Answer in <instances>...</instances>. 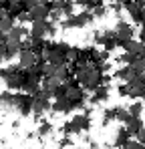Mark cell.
<instances>
[{"label": "cell", "instance_id": "obj_27", "mask_svg": "<svg viewBox=\"0 0 145 149\" xmlns=\"http://www.w3.org/2000/svg\"><path fill=\"white\" fill-rule=\"evenodd\" d=\"M135 56H137V54H131V52H127V50H125V52L121 54L117 61H119V63H123V65H131V63L135 61Z\"/></svg>", "mask_w": 145, "mask_h": 149}, {"label": "cell", "instance_id": "obj_10", "mask_svg": "<svg viewBox=\"0 0 145 149\" xmlns=\"http://www.w3.org/2000/svg\"><path fill=\"white\" fill-rule=\"evenodd\" d=\"M16 111L20 113V115H28V113H32V95H16Z\"/></svg>", "mask_w": 145, "mask_h": 149}, {"label": "cell", "instance_id": "obj_1", "mask_svg": "<svg viewBox=\"0 0 145 149\" xmlns=\"http://www.w3.org/2000/svg\"><path fill=\"white\" fill-rule=\"evenodd\" d=\"M77 79H79V83L85 87V89H89V91H95L101 87V83H103V77H101V71L97 69V67H85V69H77Z\"/></svg>", "mask_w": 145, "mask_h": 149}, {"label": "cell", "instance_id": "obj_29", "mask_svg": "<svg viewBox=\"0 0 145 149\" xmlns=\"http://www.w3.org/2000/svg\"><path fill=\"white\" fill-rule=\"evenodd\" d=\"M125 149H145V145L141 141H137V139H131V141L125 145Z\"/></svg>", "mask_w": 145, "mask_h": 149}, {"label": "cell", "instance_id": "obj_30", "mask_svg": "<svg viewBox=\"0 0 145 149\" xmlns=\"http://www.w3.org/2000/svg\"><path fill=\"white\" fill-rule=\"evenodd\" d=\"M69 145H71V137H69V135H65V137H63V139H61V143H59V147H69Z\"/></svg>", "mask_w": 145, "mask_h": 149}, {"label": "cell", "instance_id": "obj_40", "mask_svg": "<svg viewBox=\"0 0 145 149\" xmlns=\"http://www.w3.org/2000/svg\"><path fill=\"white\" fill-rule=\"evenodd\" d=\"M0 81H2V77H0Z\"/></svg>", "mask_w": 145, "mask_h": 149}, {"label": "cell", "instance_id": "obj_7", "mask_svg": "<svg viewBox=\"0 0 145 149\" xmlns=\"http://www.w3.org/2000/svg\"><path fill=\"white\" fill-rule=\"evenodd\" d=\"M38 63V54L34 52V50H30V49H22L20 50V54H18V65L22 67V69H32L34 65Z\"/></svg>", "mask_w": 145, "mask_h": 149}, {"label": "cell", "instance_id": "obj_12", "mask_svg": "<svg viewBox=\"0 0 145 149\" xmlns=\"http://www.w3.org/2000/svg\"><path fill=\"white\" fill-rule=\"evenodd\" d=\"M54 113H69L71 109H75L72 107V103L67 97H56V99L52 101V107H50Z\"/></svg>", "mask_w": 145, "mask_h": 149}, {"label": "cell", "instance_id": "obj_3", "mask_svg": "<svg viewBox=\"0 0 145 149\" xmlns=\"http://www.w3.org/2000/svg\"><path fill=\"white\" fill-rule=\"evenodd\" d=\"M91 125V115L89 113H81V115H75L71 121H67L63 131L65 135H72V133H85Z\"/></svg>", "mask_w": 145, "mask_h": 149}, {"label": "cell", "instance_id": "obj_39", "mask_svg": "<svg viewBox=\"0 0 145 149\" xmlns=\"http://www.w3.org/2000/svg\"><path fill=\"white\" fill-rule=\"evenodd\" d=\"M143 56H145V50H143Z\"/></svg>", "mask_w": 145, "mask_h": 149}, {"label": "cell", "instance_id": "obj_31", "mask_svg": "<svg viewBox=\"0 0 145 149\" xmlns=\"http://www.w3.org/2000/svg\"><path fill=\"white\" fill-rule=\"evenodd\" d=\"M137 141H141V143L145 145V127L139 131V133H137Z\"/></svg>", "mask_w": 145, "mask_h": 149}, {"label": "cell", "instance_id": "obj_9", "mask_svg": "<svg viewBox=\"0 0 145 149\" xmlns=\"http://www.w3.org/2000/svg\"><path fill=\"white\" fill-rule=\"evenodd\" d=\"M115 36H117V42L125 47V42L133 38V28L127 24V22H119L117 28H115Z\"/></svg>", "mask_w": 145, "mask_h": 149}, {"label": "cell", "instance_id": "obj_18", "mask_svg": "<svg viewBox=\"0 0 145 149\" xmlns=\"http://www.w3.org/2000/svg\"><path fill=\"white\" fill-rule=\"evenodd\" d=\"M24 30L22 26H14L8 34H6V40H10V42H22V36H24Z\"/></svg>", "mask_w": 145, "mask_h": 149}, {"label": "cell", "instance_id": "obj_23", "mask_svg": "<svg viewBox=\"0 0 145 149\" xmlns=\"http://www.w3.org/2000/svg\"><path fill=\"white\" fill-rule=\"evenodd\" d=\"M52 123L50 121H43V123L38 125V137H48L50 133H52Z\"/></svg>", "mask_w": 145, "mask_h": 149}, {"label": "cell", "instance_id": "obj_38", "mask_svg": "<svg viewBox=\"0 0 145 149\" xmlns=\"http://www.w3.org/2000/svg\"><path fill=\"white\" fill-rule=\"evenodd\" d=\"M2 2H4V0H0V4H2Z\"/></svg>", "mask_w": 145, "mask_h": 149}, {"label": "cell", "instance_id": "obj_2", "mask_svg": "<svg viewBox=\"0 0 145 149\" xmlns=\"http://www.w3.org/2000/svg\"><path fill=\"white\" fill-rule=\"evenodd\" d=\"M24 69L20 65H16V67H8V69H4L0 77H2V81L6 83V87L8 89H20L24 83V79H26V73H22Z\"/></svg>", "mask_w": 145, "mask_h": 149}, {"label": "cell", "instance_id": "obj_13", "mask_svg": "<svg viewBox=\"0 0 145 149\" xmlns=\"http://www.w3.org/2000/svg\"><path fill=\"white\" fill-rule=\"evenodd\" d=\"M141 12H143V2L141 0H131L129 4H127V14L133 18V20H139L141 22Z\"/></svg>", "mask_w": 145, "mask_h": 149}, {"label": "cell", "instance_id": "obj_14", "mask_svg": "<svg viewBox=\"0 0 145 149\" xmlns=\"http://www.w3.org/2000/svg\"><path fill=\"white\" fill-rule=\"evenodd\" d=\"M123 125H125V129L131 133V137H133V135H137V133H139V131L145 127L143 121H141V117H129V119H127Z\"/></svg>", "mask_w": 145, "mask_h": 149}, {"label": "cell", "instance_id": "obj_15", "mask_svg": "<svg viewBox=\"0 0 145 149\" xmlns=\"http://www.w3.org/2000/svg\"><path fill=\"white\" fill-rule=\"evenodd\" d=\"M135 77H137V73H135L129 65H125V67H121V69L115 71V79H119L123 83H129V81H133Z\"/></svg>", "mask_w": 145, "mask_h": 149}, {"label": "cell", "instance_id": "obj_26", "mask_svg": "<svg viewBox=\"0 0 145 149\" xmlns=\"http://www.w3.org/2000/svg\"><path fill=\"white\" fill-rule=\"evenodd\" d=\"M117 109V121L119 123H125L131 115H129V109H125V107H115Z\"/></svg>", "mask_w": 145, "mask_h": 149}, {"label": "cell", "instance_id": "obj_20", "mask_svg": "<svg viewBox=\"0 0 145 149\" xmlns=\"http://www.w3.org/2000/svg\"><path fill=\"white\" fill-rule=\"evenodd\" d=\"M109 97V87L103 83V87H99L95 89V95H93V103H101V101H105Z\"/></svg>", "mask_w": 145, "mask_h": 149}, {"label": "cell", "instance_id": "obj_34", "mask_svg": "<svg viewBox=\"0 0 145 149\" xmlns=\"http://www.w3.org/2000/svg\"><path fill=\"white\" fill-rule=\"evenodd\" d=\"M141 22H145V6H143V12H141Z\"/></svg>", "mask_w": 145, "mask_h": 149}, {"label": "cell", "instance_id": "obj_37", "mask_svg": "<svg viewBox=\"0 0 145 149\" xmlns=\"http://www.w3.org/2000/svg\"><path fill=\"white\" fill-rule=\"evenodd\" d=\"M141 2H143V6H145V0H141Z\"/></svg>", "mask_w": 145, "mask_h": 149}, {"label": "cell", "instance_id": "obj_24", "mask_svg": "<svg viewBox=\"0 0 145 149\" xmlns=\"http://www.w3.org/2000/svg\"><path fill=\"white\" fill-rule=\"evenodd\" d=\"M12 28H14V20H12V16H8V18H2V20H0V30H2L4 34H8Z\"/></svg>", "mask_w": 145, "mask_h": 149}, {"label": "cell", "instance_id": "obj_5", "mask_svg": "<svg viewBox=\"0 0 145 149\" xmlns=\"http://www.w3.org/2000/svg\"><path fill=\"white\" fill-rule=\"evenodd\" d=\"M52 107V103H50V97H48L47 93L40 89L36 95H32V113H36V115H40V113H45L47 109Z\"/></svg>", "mask_w": 145, "mask_h": 149}, {"label": "cell", "instance_id": "obj_8", "mask_svg": "<svg viewBox=\"0 0 145 149\" xmlns=\"http://www.w3.org/2000/svg\"><path fill=\"white\" fill-rule=\"evenodd\" d=\"M63 97H67V99L72 103V107L77 109V107H81L83 105V101H85V93L79 89V87H71V85H67L65 87V95Z\"/></svg>", "mask_w": 145, "mask_h": 149}, {"label": "cell", "instance_id": "obj_36", "mask_svg": "<svg viewBox=\"0 0 145 149\" xmlns=\"http://www.w3.org/2000/svg\"><path fill=\"white\" fill-rule=\"evenodd\" d=\"M63 2H71V0H63Z\"/></svg>", "mask_w": 145, "mask_h": 149}, {"label": "cell", "instance_id": "obj_11", "mask_svg": "<svg viewBox=\"0 0 145 149\" xmlns=\"http://www.w3.org/2000/svg\"><path fill=\"white\" fill-rule=\"evenodd\" d=\"M28 14H30V22H34V20H47L48 16H50V8H48L47 4L45 6H34V8L28 10Z\"/></svg>", "mask_w": 145, "mask_h": 149}, {"label": "cell", "instance_id": "obj_16", "mask_svg": "<svg viewBox=\"0 0 145 149\" xmlns=\"http://www.w3.org/2000/svg\"><path fill=\"white\" fill-rule=\"evenodd\" d=\"M129 137H131V133L123 127V129H119V131L115 133V141H113V145H115V147H123V149H125V145L131 141Z\"/></svg>", "mask_w": 145, "mask_h": 149}, {"label": "cell", "instance_id": "obj_6", "mask_svg": "<svg viewBox=\"0 0 145 149\" xmlns=\"http://www.w3.org/2000/svg\"><path fill=\"white\" fill-rule=\"evenodd\" d=\"M93 18H95V16H93V12L85 10V12L72 14L71 18H67V20H65V26H69V28H83V26L89 24V22H91Z\"/></svg>", "mask_w": 145, "mask_h": 149}, {"label": "cell", "instance_id": "obj_33", "mask_svg": "<svg viewBox=\"0 0 145 149\" xmlns=\"http://www.w3.org/2000/svg\"><path fill=\"white\" fill-rule=\"evenodd\" d=\"M139 40L145 45V22H143V28H141V34H139Z\"/></svg>", "mask_w": 145, "mask_h": 149}, {"label": "cell", "instance_id": "obj_28", "mask_svg": "<svg viewBox=\"0 0 145 149\" xmlns=\"http://www.w3.org/2000/svg\"><path fill=\"white\" fill-rule=\"evenodd\" d=\"M48 0H24V6L26 8H34V6H45Z\"/></svg>", "mask_w": 145, "mask_h": 149}, {"label": "cell", "instance_id": "obj_19", "mask_svg": "<svg viewBox=\"0 0 145 149\" xmlns=\"http://www.w3.org/2000/svg\"><path fill=\"white\" fill-rule=\"evenodd\" d=\"M0 105L14 107V105H16V95H14L12 91H4V93H0Z\"/></svg>", "mask_w": 145, "mask_h": 149}, {"label": "cell", "instance_id": "obj_35", "mask_svg": "<svg viewBox=\"0 0 145 149\" xmlns=\"http://www.w3.org/2000/svg\"><path fill=\"white\" fill-rule=\"evenodd\" d=\"M2 58H4V54H2V52H0V63H2Z\"/></svg>", "mask_w": 145, "mask_h": 149}, {"label": "cell", "instance_id": "obj_25", "mask_svg": "<svg viewBox=\"0 0 145 149\" xmlns=\"http://www.w3.org/2000/svg\"><path fill=\"white\" fill-rule=\"evenodd\" d=\"M103 121H105V123L117 121V109H115V107H113V109H107V111L103 113Z\"/></svg>", "mask_w": 145, "mask_h": 149}, {"label": "cell", "instance_id": "obj_21", "mask_svg": "<svg viewBox=\"0 0 145 149\" xmlns=\"http://www.w3.org/2000/svg\"><path fill=\"white\" fill-rule=\"evenodd\" d=\"M129 67H131V69H133L137 74H143L145 73V58L141 56V54H139V56H135V61H133Z\"/></svg>", "mask_w": 145, "mask_h": 149}, {"label": "cell", "instance_id": "obj_32", "mask_svg": "<svg viewBox=\"0 0 145 149\" xmlns=\"http://www.w3.org/2000/svg\"><path fill=\"white\" fill-rule=\"evenodd\" d=\"M2 18H8V8H2V6H0V20H2Z\"/></svg>", "mask_w": 145, "mask_h": 149}, {"label": "cell", "instance_id": "obj_22", "mask_svg": "<svg viewBox=\"0 0 145 149\" xmlns=\"http://www.w3.org/2000/svg\"><path fill=\"white\" fill-rule=\"evenodd\" d=\"M127 109H129V115H131V117H141V113H143V103H141V101H135V103H131Z\"/></svg>", "mask_w": 145, "mask_h": 149}, {"label": "cell", "instance_id": "obj_4", "mask_svg": "<svg viewBox=\"0 0 145 149\" xmlns=\"http://www.w3.org/2000/svg\"><path fill=\"white\" fill-rule=\"evenodd\" d=\"M52 32H54V28L47 20H34L30 26V38L32 40H45V36L52 34Z\"/></svg>", "mask_w": 145, "mask_h": 149}, {"label": "cell", "instance_id": "obj_17", "mask_svg": "<svg viewBox=\"0 0 145 149\" xmlns=\"http://www.w3.org/2000/svg\"><path fill=\"white\" fill-rule=\"evenodd\" d=\"M125 50L127 52H131V54H143V50H145V45L141 42V40H135V38H131V40H127L125 42Z\"/></svg>", "mask_w": 145, "mask_h": 149}]
</instances>
